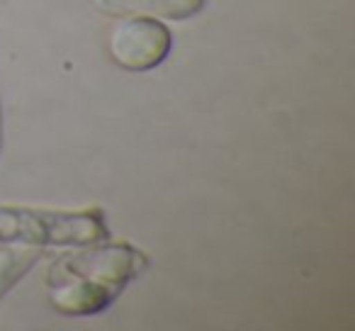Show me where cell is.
Instances as JSON below:
<instances>
[{"label": "cell", "instance_id": "277c9868", "mask_svg": "<svg viewBox=\"0 0 355 331\" xmlns=\"http://www.w3.org/2000/svg\"><path fill=\"white\" fill-rule=\"evenodd\" d=\"M95 10L112 17H153V20H190L205 10V0H90Z\"/></svg>", "mask_w": 355, "mask_h": 331}, {"label": "cell", "instance_id": "3957f363", "mask_svg": "<svg viewBox=\"0 0 355 331\" xmlns=\"http://www.w3.org/2000/svg\"><path fill=\"white\" fill-rule=\"evenodd\" d=\"M173 44L171 30L153 17H122L110 30V56L124 71H151L168 56Z\"/></svg>", "mask_w": 355, "mask_h": 331}, {"label": "cell", "instance_id": "8992f818", "mask_svg": "<svg viewBox=\"0 0 355 331\" xmlns=\"http://www.w3.org/2000/svg\"><path fill=\"white\" fill-rule=\"evenodd\" d=\"M0 148H3V112H0Z\"/></svg>", "mask_w": 355, "mask_h": 331}, {"label": "cell", "instance_id": "5b68a950", "mask_svg": "<svg viewBox=\"0 0 355 331\" xmlns=\"http://www.w3.org/2000/svg\"><path fill=\"white\" fill-rule=\"evenodd\" d=\"M40 258H42V248L37 246L12 248V251L3 253V258H0V297L6 295Z\"/></svg>", "mask_w": 355, "mask_h": 331}, {"label": "cell", "instance_id": "7a4b0ae2", "mask_svg": "<svg viewBox=\"0 0 355 331\" xmlns=\"http://www.w3.org/2000/svg\"><path fill=\"white\" fill-rule=\"evenodd\" d=\"M110 239L98 210H40L0 205V244L20 246H85Z\"/></svg>", "mask_w": 355, "mask_h": 331}, {"label": "cell", "instance_id": "6da1fadb", "mask_svg": "<svg viewBox=\"0 0 355 331\" xmlns=\"http://www.w3.org/2000/svg\"><path fill=\"white\" fill-rule=\"evenodd\" d=\"M148 266L144 251L127 241H95L54 258L46 292L56 312L90 316L107 309L117 295Z\"/></svg>", "mask_w": 355, "mask_h": 331}]
</instances>
